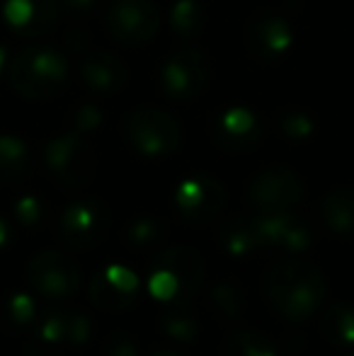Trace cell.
<instances>
[{"label":"cell","mask_w":354,"mask_h":356,"mask_svg":"<svg viewBox=\"0 0 354 356\" xmlns=\"http://www.w3.org/2000/svg\"><path fill=\"white\" fill-rule=\"evenodd\" d=\"M81 75L90 90L102 95L119 92L124 88V83H127V68H124V63L107 51H97L92 56L83 58Z\"/></svg>","instance_id":"7c38bea8"},{"label":"cell","mask_w":354,"mask_h":356,"mask_svg":"<svg viewBox=\"0 0 354 356\" xmlns=\"http://www.w3.org/2000/svg\"><path fill=\"white\" fill-rule=\"evenodd\" d=\"M61 8L71 10V13H83V10H90L92 8L95 0H56Z\"/></svg>","instance_id":"7402d4cb"},{"label":"cell","mask_w":354,"mask_h":356,"mask_svg":"<svg viewBox=\"0 0 354 356\" xmlns=\"http://www.w3.org/2000/svg\"><path fill=\"white\" fill-rule=\"evenodd\" d=\"M248 197L257 209H265L269 213L284 211V209L293 207L301 202L303 197V184L289 170H267V172L257 175L248 187Z\"/></svg>","instance_id":"ba28073f"},{"label":"cell","mask_w":354,"mask_h":356,"mask_svg":"<svg viewBox=\"0 0 354 356\" xmlns=\"http://www.w3.org/2000/svg\"><path fill=\"white\" fill-rule=\"evenodd\" d=\"M321 334L335 347L354 344V308L347 303H337L325 310L321 320Z\"/></svg>","instance_id":"e0dca14e"},{"label":"cell","mask_w":354,"mask_h":356,"mask_svg":"<svg viewBox=\"0 0 354 356\" xmlns=\"http://www.w3.org/2000/svg\"><path fill=\"white\" fill-rule=\"evenodd\" d=\"M231 356H274V347L269 344L267 337L257 332H241L231 339L228 344Z\"/></svg>","instance_id":"44dd1931"},{"label":"cell","mask_w":354,"mask_h":356,"mask_svg":"<svg viewBox=\"0 0 354 356\" xmlns=\"http://www.w3.org/2000/svg\"><path fill=\"white\" fill-rule=\"evenodd\" d=\"M47 165L58 182L73 187L90 179L95 170V153L78 136H61L47 148Z\"/></svg>","instance_id":"8992f818"},{"label":"cell","mask_w":354,"mask_h":356,"mask_svg":"<svg viewBox=\"0 0 354 356\" xmlns=\"http://www.w3.org/2000/svg\"><path fill=\"white\" fill-rule=\"evenodd\" d=\"M202 284V259L189 248H170L158 254L151 291L163 303H187Z\"/></svg>","instance_id":"3957f363"},{"label":"cell","mask_w":354,"mask_h":356,"mask_svg":"<svg viewBox=\"0 0 354 356\" xmlns=\"http://www.w3.org/2000/svg\"><path fill=\"white\" fill-rule=\"evenodd\" d=\"M29 282L47 298H66L78 289V269L68 257L58 252H44L29 264Z\"/></svg>","instance_id":"30bf717a"},{"label":"cell","mask_w":354,"mask_h":356,"mask_svg":"<svg viewBox=\"0 0 354 356\" xmlns=\"http://www.w3.org/2000/svg\"><path fill=\"white\" fill-rule=\"evenodd\" d=\"M265 293L282 318L301 323L323 305L328 293L325 277L308 262H282L265 277Z\"/></svg>","instance_id":"6da1fadb"},{"label":"cell","mask_w":354,"mask_h":356,"mask_svg":"<svg viewBox=\"0 0 354 356\" xmlns=\"http://www.w3.org/2000/svg\"><path fill=\"white\" fill-rule=\"evenodd\" d=\"M56 5V0H10L5 5V19L22 34H42L51 27Z\"/></svg>","instance_id":"4fadbf2b"},{"label":"cell","mask_w":354,"mask_h":356,"mask_svg":"<svg viewBox=\"0 0 354 356\" xmlns=\"http://www.w3.org/2000/svg\"><path fill=\"white\" fill-rule=\"evenodd\" d=\"M109 32L124 44H143L158 29V10L151 0H114L109 8Z\"/></svg>","instance_id":"5b68a950"},{"label":"cell","mask_w":354,"mask_h":356,"mask_svg":"<svg viewBox=\"0 0 354 356\" xmlns=\"http://www.w3.org/2000/svg\"><path fill=\"white\" fill-rule=\"evenodd\" d=\"M175 202H177L179 213H182L184 218L204 223V220L214 218V216L221 211L223 189L216 179L194 177V179H187V182L179 184Z\"/></svg>","instance_id":"8fae6325"},{"label":"cell","mask_w":354,"mask_h":356,"mask_svg":"<svg viewBox=\"0 0 354 356\" xmlns=\"http://www.w3.org/2000/svg\"><path fill=\"white\" fill-rule=\"evenodd\" d=\"M127 136L143 155H168L182 143V129L161 109H138L129 114Z\"/></svg>","instance_id":"277c9868"},{"label":"cell","mask_w":354,"mask_h":356,"mask_svg":"<svg viewBox=\"0 0 354 356\" xmlns=\"http://www.w3.org/2000/svg\"><path fill=\"white\" fill-rule=\"evenodd\" d=\"M92 298L107 310H122L136 298V277L127 269H107L97 282H92Z\"/></svg>","instance_id":"5bb4252c"},{"label":"cell","mask_w":354,"mask_h":356,"mask_svg":"<svg viewBox=\"0 0 354 356\" xmlns=\"http://www.w3.org/2000/svg\"><path fill=\"white\" fill-rule=\"evenodd\" d=\"M10 83L29 99L51 97L66 85L68 66L61 54L49 47H27L10 61Z\"/></svg>","instance_id":"7a4b0ae2"},{"label":"cell","mask_w":354,"mask_h":356,"mask_svg":"<svg viewBox=\"0 0 354 356\" xmlns=\"http://www.w3.org/2000/svg\"><path fill=\"white\" fill-rule=\"evenodd\" d=\"M209 78V63L197 49H182L170 56L166 71H163V90L170 97L187 102L197 97Z\"/></svg>","instance_id":"52a82bcc"},{"label":"cell","mask_w":354,"mask_h":356,"mask_svg":"<svg viewBox=\"0 0 354 356\" xmlns=\"http://www.w3.org/2000/svg\"><path fill=\"white\" fill-rule=\"evenodd\" d=\"M250 49L257 56H274L289 44V32L279 19H260L252 24L250 34Z\"/></svg>","instance_id":"ac0fdd59"},{"label":"cell","mask_w":354,"mask_h":356,"mask_svg":"<svg viewBox=\"0 0 354 356\" xmlns=\"http://www.w3.org/2000/svg\"><path fill=\"white\" fill-rule=\"evenodd\" d=\"M3 61H5V54H3V49H0V68H3Z\"/></svg>","instance_id":"603a6c76"},{"label":"cell","mask_w":354,"mask_h":356,"mask_svg":"<svg viewBox=\"0 0 354 356\" xmlns=\"http://www.w3.org/2000/svg\"><path fill=\"white\" fill-rule=\"evenodd\" d=\"M29 170V153L22 141L13 136H0V179L15 182Z\"/></svg>","instance_id":"d6986e66"},{"label":"cell","mask_w":354,"mask_h":356,"mask_svg":"<svg viewBox=\"0 0 354 356\" xmlns=\"http://www.w3.org/2000/svg\"><path fill=\"white\" fill-rule=\"evenodd\" d=\"M214 136H216V143L231 150L250 148L257 141V122L246 109H231L214 124Z\"/></svg>","instance_id":"9a60e30c"},{"label":"cell","mask_w":354,"mask_h":356,"mask_svg":"<svg viewBox=\"0 0 354 356\" xmlns=\"http://www.w3.org/2000/svg\"><path fill=\"white\" fill-rule=\"evenodd\" d=\"M109 213L104 204L86 199V202L71 204L61 216V235L66 243L78 245V248H90L99 243L107 230Z\"/></svg>","instance_id":"9c48e42d"},{"label":"cell","mask_w":354,"mask_h":356,"mask_svg":"<svg viewBox=\"0 0 354 356\" xmlns=\"http://www.w3.org/2000/svg\"><path fill=\"white\" fill-rule=\"evenodd\" d=\"M204 24V10L199 8L197 0H179L177 8L172 10V27L184 37H194Z\"/></svg>","instance_id":"ffe728a7"},{"label":"cell","mask_w":354,"mask_h":356,"mask_svg":"<svg viewBox=\"0 0 354 356\" xmlns=\"http://www.w3.org/2000/svg\"><path fill=\"white\" fill-rule=\"evenodd\" d=\"M323 220L337 235H354V189H337L323 202Z\"/></svg>","instance_id":"2e32d148"}]
</instances>
